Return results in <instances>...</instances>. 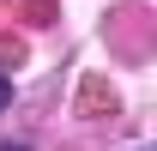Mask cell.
<instances>
[{"label":"cell","mask_w":157,"mask_h":151,"mask_svg":"<svg viewBox=\"0 0 157 151\" xmlns=\"http://www.w3.org/2000/svg\"><path fill=\"white\" fill-rule=\"evenodd\" d=\"M6 103H12V85H6V79H0V109H6Z\"/></svg>","instance_id":"cell-1"}]
</instances>
